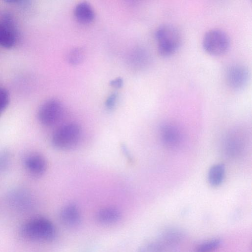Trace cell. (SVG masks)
Listing matches in <instances>:
<instances>
[{
  "label": "cell",
  "mask_w": 252,
  "mask_h": 252,
  "mask_svg": "<svg viewBox=\"0 0 252 252\" xmlns=\"http://www.w3.org/2000/svg\"><path fill=\"white\" fill-rule=\"evenodd\" d=\"M20 233L24 239L38 242L49 241L56 236V230L52 222L43 217H37L22 225Z\"/></svg>",
  "instance_id": "obj_1"
},
{
  "label": "cell",
  "mask_w": 252,
  "mask_h": 252,
  "mask_svg": "<svg viewBox=\"0 0 252 252\" xmlns=\"http://www.w3.org/2000/svg\"><path fill=\"white\" fill-rule=\"evenodd\" d=\"M155 37L159 54L165 57L175 53L180 47L182 41L179 30L171 24L160 25L157 29Z\"/></svg>",
  "instance_id": "obj_2"
},
{
  "label": "cell",
  "mask_w": 252,
  "mask_h": 252,
  "mask_svg": "<svg viewBox=\"0 0 252 252\" xmlns=\"http://www.w3.org/2000/svg\"><path fill=\"white\" fill-rule=\"evenodd\" d=\"M81 127L75 123H69L59 127L53 133L51 142L56 148L67 150L75 147L79 142Z\"/></svg>",
  "instance_id": "obj_3"
},
{
  "label": "cell",
  "mask_w": 252,
  "mask_h": 252,
  "mask_svg": "<svg viewBox=\"0 0 252 252\" xmlns=\"http://www.w3.org/2000/svg\"><path fill=\"white\" fill-rule=\"evenodd\" d=\"M230 39L224 31L212 29L204 35L202 46L208 54L215 56L224 54L230 46Z\"/></svg>",
  "instance_id": "obj_4"
},
{
  "label": "cell",
  "mask_w": 252,
  "mask_h": 252,
  "mask_svg": "<svg viewBox=\"0 0 252 252\" xmlns=\"http://www.w3.org/2000/svg\"><path fill=\"white\" fill-rule=\"evenodd\" d=\"M63 106L61 102L55 98L46 100L40 106L37 118L39 122L47 126L55 125L61 118Z\"/></svg>",
  "instance_id": "obj_5"
},
{
  "label": "cell",
  "mask_w": 252,
  "mask_h": 252,
  "mask_svg": "<svg viewBox=\"0 0 252 252\" xmlns=\"http://www.w3.org/2000/svg\"><path fill=\"white\" fill-rule=\"evenodd\" d=\"M18 33L14 21L11 16L4 15L0 20V45L9 49L16 44Z\"/></svg>",
  "instance_id": "obj_6"
},
{
  "label": "cell",
  "mask_w": 252,
  "mask_h": 252,
  "mask_svg": "<svg viewBox=\"0 0 252 252\" xmlns=\"http://www.w3.org/2000/svg\"><path fill=\"white\" fill-rule=\"evenodd\" d=\"M159 135L162 143L171 149L179 148L183 141V135L181 129L172 123L162 124L159 128Z\"/></svg>",
  "instance_id": "obj_7"
},
{
  "label": "cell",
  "mask_w": 252,
  "mask_h": 252,
  "mask_svg": "<svg viewBox=\"0 0 252 252\" xmlns=\"http://www.w3.org/2000/svg\"><path fill=\"white\" fill-rule=\"evenodd\" d=\"M248 69L242 65L236 64L228 68L226 73L227 83L234 90H241L245 87L249 81Z\"/></svg>",
  "instance_id": "obj_8"
},
{
  "label": "cell",
  "mask_w": 252,
  "mask_h": 252,
  "mask_svg": "<svg viewBox=\"0 0 252 252\" xmlns=\"http://www.w3.org/2000/svg\"><path fill=\"white\" fill-rule=\"evenodd\" d=\"M23 164L26 171L36 177L44 175L47 168V162L45 158L37 153H32L26 156Z\"/></svg>",
  "instance_id": "obj_9"
},
{
  "label": "cell",
  "mask_w": 252,
  "mask_h": 252,
  "mask_svg": "<svg viewBox=\"0 0 252 252\" xmlns=\"http://www.w3.org/2000/svg\"><path fill=\"white\" fill-rule=\"evenodd\" d=\"M59 218L64 226L71 228L78 227L82 220L80 210L74 203H69L63 207L60 212Z\"/></svg>",
  "instance_id": "obj_10"
},
{
  "label": "cell",
  "mask_w": 252,
  "mask_h": 252,
  "mask_svg": "<svg viewBox=\"0 0 252 252\" xmlns=\"http://www.w3.org/2000/svg\"><path fill=\"white\" fill-rule=\"evenodd\" d=\"M121 217L120 210L116 207L109 206L99 209L96 213V220L103 224H113L118 221Z\"/></svg>",
  "instance_id": "obj_11"
},
{
  "label": "cell",
  "mask_w": 252,
  "mask_h": 252,
  "mask_svg": "<svg viewBox=\"0 0 252 252\" xmlns=\"http://www.w3.org/2000/svg\"><path fill=\"white\" fill-rule=\"evenodd\" d=\"M75 17L80 23L87 24L94 18V12L91 5L86 2H80L75 7Z\"/></svg>",
  "instance_id": "obj_12"
},
{
  "label": "cell",
  "mask_w": 252,
  "mask_h": 252,
  "mask_svg": "<svg viewBox=\"0 0 252 252\" xmlns=\"http://www.w3.org/2000/svg\"><path fill=\"white\" fill-rule=\"evenodd\" d=\"M225 175V167L222 164L213 165L208 174V181L213 187L219 186L222 182Z\"/></svg>",
  "instance_id": "obj_13"
},
{
  "label": "cell",
  "mask_w": 252,
  "mask_h": 252,
  "mask_svg": "<svg viewBox=\"0 0 252 252\" xmlns=\"http://www.w3.org/2000/svg\"><path fill=\"white\" fill-rule=\"evenodd\" d=\"M182 233L179 230L170 229L164 232L161 236L162 241L159 242L163 244L171 245L177 243L182 237Z\"/></svg>",
  "instance_id": "obj_14"
},
{
  "label": "cell",
  "mask_w": 252,
  "mask_h": 252,
  "mask_svg": "<svg viewBox=\"0 0 252 252\" xmlns=\"http://www.w3.org/2000/svg\"><path fill=\"white\" fill-rule=\"evenodd\" d=\"M221 241L218 238L212 239L198 245L193 252H213L220 246Z\"/></svg>",
  "instance_id": "obj_15"
},
{
  "label": "cell",
  "mask_w": 252,
  "mask_h": 252,
  "mask_svg": "<svg viewBox=\"0 0 252 252\" xmlns=\"http://www.w3.org/2000/svg\"><path fill=\"white\" fill-rule=\"evenodd\" d=\"M164 248L159 242H150L141 246L137 252H164Z\"/></svg>",
  "instance_id": "obj_16"
},
{
  "label": "cell",
  "mask_w": 252,
  "mask_h": 252,
  "mask_svg": "<svg viewBox=\"0 0 252 252\" xmlns=\"http://www.w3.org/2000/svg\"><path fill=\"white\" fill-rule=\"evenodd\" d=\"M84 53L80 48H75L72 49L68 55L69 62L72 64H77L83 60Z\"/></svg>",
  "instance_id": "obj_17"
},
{
  "label": "cell",
  "mask_w": 252,
  "mask_h": 252,
  "mask_svg": "<svg viewBox=\"0 0 252 252\" xmlns=\"http://www.w3.org/2000/svg\"><path fill=\"white\" fill-rule=\"evenodd\" d=\"M11 159V155L8 150L4 149L0 151V173L7 169Z\"/></svg>",
  "instance_id": "obj_18"
},
{
  "label": "cell",
  "mask_w": 252,
  "mask_h": 252,
  "mask_svg": "<svg viewBox=\"0 0 252 252\" xmlns=\"http://www.w3.org/2000/svg\"><path fill=\"white\" fill-rule=\"evenodd\" d=\"M9 102V95L7 91L0 87V116L5 110Z\"/></svg>",
  "instance_id": "obj_19"
},
{
  "label": "cell",
  "mask_w": 252,
  "mask_h": 252,
  "mask_svg": "<svg viewBox=\"0 0 252 252\" xmlns=\"http://www.w3.org/2000/svg\"><path fill=\"white\" fill-rule=\"evenodd\" d=\"M118 99V94L113 93L110 94L105 101V106L109 109H113L116 105Z\"/></svg>",
  "instance_id": "obj_20"
},
{
  "label": "cell",
  "mask_w": 252,
  "mask_h": 252,
  "mask_svg": "<svg viewBox=\"0 0 252 252\" xmlns=\"http://www.w3.org/2000/svg\"><path fill=\"white\" fill-rule=\"evenodd\" d=\"M110 85L116 88H120L123 85V80L121 77H118L112 80L110 83Z\"/></svg>",
  "instance_id": "obj_21"
}]
</instances>
